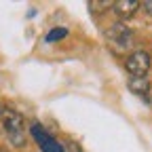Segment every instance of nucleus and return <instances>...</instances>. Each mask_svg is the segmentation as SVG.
<instances>
[{
    "instance_id": "nucleus-1",
    "label": "nucleus",
    "mask_w": 152,
    "mask_h": 152,
    "mask_svg": "<svg viewBox=\"0 0 152 152\" xmlns=\"http://www.w3.org/2000/svg\"><path fill=\"white\" fill-rule=\"evenodd\" d=\"M2 127H4V133L9 142L15 146V148H23L26 146V125H23V116L19 112H15L13 108H2Z\"/></svg>"
},
{
    "instance_id": "nucleus-2",
    "label": "nucleus",
    "mask_w": 152,
    "mask_h": 152,
    "mask_svg": "<svg viewBox=\"0 0 152 152\" xmlns=\"http://www.w3.org/2000/svg\"><path fill=\"white\" fill-rule=\"evenodd\" d=\"M150 66H152V59L146 51H133L125 59V68L131 74V78H144L150 70Z\"/></svg>"
},
{
    "instance_id": "nucleus-3",
    "label": "nucleus",
    "mask_w": 152,
    "mask_h": 152,
    "mask_svg": "<svg viewBox=\"0 0 152 152\" xmlns=\"http://www.w3.org/2000/svg\"><path fill=\"white\" fill-rule=\"evenodd\" d=\"M30 135L36 140L38 148H40L42 152H66V148L57 142L55 137H51L49 133L42 129L40 123H32V125H30Z\"/></svg>"
},
{
    "instance_id": "nucleus-4",
    "label": "nucleus",
    "mask_w": 152,
    "mask_h": 152,
    "mask_svg": "<svg viewBox=\"0 0 152 152\" xmlns=\"http://www.w3.org/2000/svg\"><path fill=\"white\" fill-rule=\"evenodd\" d=\"M106 36H108V40L116 49H121V51H125V49H129L133 45V30L127 23H123V21H116L106 32Z\"/></svg>"
},
{
    "instance_id": "nucleus-5",
    "label": "nucleus",
    "mask_w": 152,
    "mask_h": 152,
    "mask_svg": "<svg viewBox=\"0 0 152 152\" xmlns=\"http://www.w3.org/2000/svg\"><path fill=\"white\" fill-rule=\"evenodd\" d=\"M140 7H142V2H137V0H118V2H112V11L116 13L121 19L131 17Z\"/></svg>"
},
{
    "instance_id": "nucleus-6",
    "label": "nucleus",
    "mask_w": 152,
    "mask_h": 152,
    "mask_svg": "<svg viewBox=\"0 0 152 152\" xmlns=\"http://www.w3.org/2000/svg\"><path fill=\"white\" fill-rule=\"evenodd\" d=\"M129 89L135 93V95H148V91H150V83H148V78L144 76V78H129Z\"/></svg>"
},
{
    "instance_id": "nucleus-7",
    "label": "nucleus",
    "mask_w": 152,
    "mask_h": 152,
    "mask_svg": "<svg viewBox=\"0 0 152 152\" xmlns=\"http://www.w3.org/2000/svg\"><path fill=\"white\" fill-rule=\"evenodd\" d=\"M68 28H53V30H49V34L45 36V42H59V40H64V38H68Z\"/></svg>"
},
{
    "instance_id": "nucleus-8",
    "label": "nucleus",
    "mask_w": 152,
    "mask_h": 152,
    "mask_svg": "<svg viewBox=\"0 0 152 152\" xmlns=\"http://www.w3.org/2000/svg\"><path fill=\"white\" fill-rule=\"evenodd\" d=\"M112 7L110 0H104V2H97V0H89V11L91 13H102V11H108Z\"/></svg>"
},
{
    "instance_id": "nucleus-9",
    "label": "nucleus",
    "mask_w": 152,
    "mask_h": 152,
    "mask_svg": "<svg viewBox=\"0 0 152 152\" xmlns=\"http://www.w3.org/2000/svg\"><path fill=\"white\" fill-rule=\"evenodd\" d=\"M142 7H144V11H146V13H150V15H152V0H144Z\"/></svg>"
},
{
    "instance_id": "nucleus-10",
    "label": "nucleus",
    "mask_w": 152,
    "mask_h": 152,
    "mask_svg": "<svg viewBox=\"0 0 152 152\" xmlns=\"http://www.w3.org/2000/svg\"><path fill=\"white\" fill-rule=\"evenodd\" d=\"M0 114H2V110H0Z\"/></svg>"
}]
</instances>
